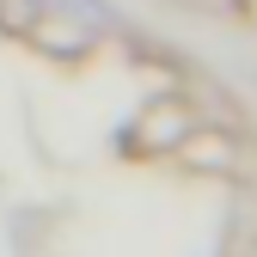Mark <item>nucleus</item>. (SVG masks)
Returning <instances> with one entry per match:
<instances>
[{
	"label": "nucleus",
	"mask_w": 257,
	"mask_h": 257,
	"mask_svg": "<svg viewBox=\"0 0 257 257\" xmlns=\"http://www.w3.org/2000/svg\"><path fill=\"white\" fill-rule=\"evenodd\" d=\"M7 19L49 55H86L116 25L104 0H7Z\"/></svg>",
	"instance_id": "nucleus-1"
}]
</instances>
